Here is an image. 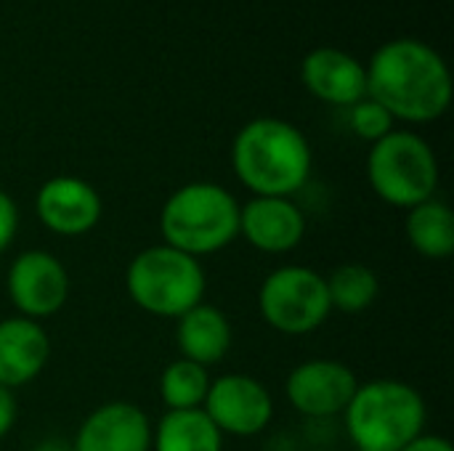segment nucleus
<instances>
[{
    "instance_id": "f257e3e1",
    "label": "nucleus",
    "mask_w": 454,
    "mask_h": 451,
    "mask_svg": "<svg viewBox=\"0 0 454 451\" xmlns=\"http://www.w3.org/2000/svg\"><path fill=\"white\" fill-rule=\"evenodd\" d=\"M367 69V96L388 109L394 120L431 122L452 101V77L431 45L399 37L380 45Z\"/></svg>"
},
{
    "instance_id": "f03ea898",
    "label": "nucleus",
    "mask_w": 454,
    "mask_h": 451,
    "mask_svg": "<svg viewBox=\"0 0 454 451\" xmlns=\"http://www.w3.org/2000/svg\"><path fill=\"white\" fill-rule=\"evenodd\" d=\"M237 181L255 197H293L311 175V146L306 136L277 117L247 122L231 144Z\"/></svg>"
},
{
    "instance_id": "7ed1b4c3",
    "label": "nucleus",
    "mask_w": 454,
    "mask_h": 451,
    "mask_svg": "<svg viewBox=\"0 0 454 451\" xmlns=\"http://www.w3.org/2000/svg\"><path fill=\"white\" fill-rule=\"evenodd\" d=\"M239 202L210 181H194L176 189L160 213L162 245L192 258L213 255L239 237Z\"/></svg>"
},
{
    "instance_id": "20e7f679",
    "label": "nucleus",
    "mask_w": 454,
    "mask_h": 451,
    "mask_svg": "<svg viewBox=\"0 0 454 451\" xmlns=\"http://www.w3.org/2000/svg\"><path fill=\"white\" fill-rule=\"evenodd\" d=\"M343 417L356 449L399 451L423 433L426 401L410 383L380 377L359 383Z\"/></svg>"
},
{
    "instance_id": "39448f33",
    "label": "nucleus",
    "mask_w": 454,
    "mask_h": 451,
    "mask_svg": "<svg viewBox=\"0 0 454 451\" xmlns=\"http://www.w3.org/2000/svg\"><path fill=\"white\" fill-rule=\"evenodd\" d=\"M205 268L197 258L154 245L141 250L125 268L128 298L146 314L178 319L205 298Z\"/></svg>"
},
{
    "instance_id": "423d86ee",
    "label": "nucleus",
    "mask_w": 454,
    "mask_h": 451,
    "mask_svg": "<svg viewBox=\"0 0 454 451\" xmlns=\"http://www.w3.org/2000/svg\"><path fill=\"white\" fill-rule=\"evenodd\" d=\"M367 181L386 205L412 210L436 197L439 162L418 133L391 130L370 149Z\"/></svg>"
},
{
    "instance_id": "0eeeda50",
    "label": "nucleus",
    "mask_w": 454,
    "mask_h": 451,
    "mask_svg": "<svg viewBox=\"0 0 454 451\" xmlns=\"http://www.w3.org/2000/svg\"><path fill=\"white\" fill-rule=\"evenodd\" d=\"M258 311L263 322L282 335H309L333 314L327 282L309 266H282L263 279Z\"/></svg>"
},
{
    "instance_id": "6e6552de",
    "label": "nucleus",
    "mask_w": 454,
    "mask_h": 451,
    "mask_svg": "<svg viewBox=\"0 0 454 451\" xmlns=\"http://www.w3.org/2000/svg\"><path fill=\"white\" fill-rule=\"evenodd\" d=\"M202 412L221 436L250 439L269 428L274 417V399L261 380L231 372L210 380Z\"/></svg>"
},
{
    "instance_id": "1a4fd4ad",
    "label": "nucleus",
    "mask_w": 454,
    "mask_h": 451,
    "mask_svg": "<svg viewBox=\"0 0 454 451\" xmlns=\"http://www.w3.org/2000/svg\"><path fill=\"white\" fill-rule=\"evenodd\" d=\"M5 287L19 316L37 322L64 308L69 298V274L53 253L27 250L13 258Z\"/></svg>"
},
{
    "instance_id": "9d476101",
    "label": "nucleus",
    "mask_w": 454,
    "mask_h": 451,
    "mask_svg": "<svg viewBox=\"0 0 454 451\" xmlns=\"http://www.w3.org/2000/svg\"><path fill=\"white\" fill-rule=\"evenodd\" d=\"M359 388L348 364L335 359H311L298 364L285 383L290 407L298 415L322 420L343 415Z\"/></svg>"
},
{
    "instance_id": "9b49d317",
    "label": "nucleus",
    "mask_w": 454,
    "mask_h": 451,
    "mask_svg": "<svg viewBox=\"0 0 454 451\" xmlns=\"http://www.w3.org/2000/svg\"><path fill=\"white\" fill-rule=\"evenodd\" d=\"M40 223L59 237H82L101 221V194L77 175H53L35 197Z\"/></svg>"
},
{
    "instance_id": "f8f14e48",
    "label": "nucleus",
    "mask_w": 454,
    "mask_h": 451,
    "mask_svg": "<svg viewBox=\"0 0 454 451\" xmlns=\"http://www.w3.org/2000/svg\"><path fill=\"white\" fill-rule=\"evenodd\" d=\"M239 237L261 253L285 255L306 237V215L287 197H253L239 207Z\"/></svg>"
},
{
    "instance_id": "ddd939ff",
    "label": "nucleus",
    "mask_w": 454,
    "mask_h": 451,
    "mask_svg": "<svg viewBox=\"0 0 454 451\" xmlns=\"http://www.w3.org/2000/svg\"><path fill=\"white\" fill-rule=\"evenodd\" d=\"M152 423L130 401H109L93 409L74 436V451H152Z\"/></svg>"
},
{
    "instance_id": "4468645a",
    "label": "nucleus",
    "mask_w": 454,
    "mask_h": 451,
    "mask_svg": "<svg viewBox=\"0 0 454 451\" xmlns=\"http://www.w3.org/2000/svg\"><path fill=\"white\" fill-rule=\"evenodd\" d=\"M303 85L325 104L354 106L367 96V69L340 48H314L301 64Z\"/></svg>"
},
{
    "instance_id": "2eb2a0df",
    "label": "nucleus",
    "mask_w": 454,
    "mask_h": 451,
    "mask_svg": "<svg viewBox=\"0 0 454 451\" xmlns=\"http://www.w3.org/2000/svg\"><path fill=\"white\" fill-rule=\"evenodd\" d=\"M51 359V338L40 322L11 316L0 322V385H29Z\"/></svg>"
},
{
    "instance_id": "dca6fc26",
    "label": "nucleus",
    "mask_w": 454,
    "mask_h": 451,
    "mask_svg": "<svg viewBox=\"0 0 454 451\" xmlns=\"http://www.w3.org/2000/svg\"><path fill=\"white\" fill-rule=\"evenodd\" d=\"M231 340L234 335L226 314L205 300L176 319V343L181 359H189L205 369L226 359Z\"/></svg>"
},
{
    "instance_id": "f3484780",
    "label": "nucleus",
    "mask_w": 454,
    "mask_h": 451,
    "mask_svg": "<svg viewBox=\"0 0 454 451\" xmlns=\"http://www.w3.org/2000/svg\"><path fill=\"white\" fill-rule=\"evenodd\" d=\"M404 234L412 250L428 260H447L454 253V215L442 199H428L407 210Z\"/></svg>"
},
{
    "instance_id": "a211bd4d",
    "label": "nucleus",
    "mask_w": 454,
    "mask_h": 451,
    "mask_svg": "<svg viewBox=\"0 0 454 451\" xmlns=\"http://www.w3.org/2000/svg\"><path fill=\"white\" fill-rule=\"evenodd\" d=\"M154 451H223L221 431L202 409L168 412L157 431H152Z\"/></svg>"
},
{
    "instance_id": "6ab92c4d",
    "label": "nucleus",
    "mask_w": 454,
    "mask_h": 451,
    "mask_svg": "<svg viewBox=\"0 0 454 451\" xmlns=\"http://www.w3.org/2000/svg\"><path fill=\"white\" fill-rule=\"evenodd\" d=\"M325 282L333 311L343 314H362L380 295V279L364 263H343L330 276H325Z\"/></svg>"
},
{
    "instance_id": "aec40b11",
    "label": "nucleus",
    "mask_w": 454,
    "mask_h": 451,
    "mask_svg": "<svg viewBox=\"0 0 454 451\" xmlns=\"http://www.w3.org/2000/svg\"><path fill=\"white\" fill-rule=\"evenodd\" d=\"M207 388H210L207 369L189 359L170 362L160 375V399L168 407V412L202 409Z\"/></svg>"
},
{
    "instance_id": "412c9836",
    "label": "nucleus",
    "mask_w": 454,
    "mask_h": 451,
    "mask_svg": "<svg viewBox=\"0 0 454 451\" xmlns=\"http://www.w3.org/2000/svg\"><path fill=\"white\" fill-rule=\"evenodd\" d=\"M351 114H348V122H351V130L364 138V141H380L386 138L391 130H394V117L388 114L386 106H380L375 98L364 96L362 101H356L354 106H348Z\"/></svg>"
},
{
    "instance_id": "4be33fe9",
    "label": "nucleus",
    "mask_w": 454,
    "mask_h": 451,
    "mask_svg": "<svg viewBox=\"0 0 454 451\" xmlns=\"http://www.w3.org/2000/svg\"><path fill=\"white\" fill-rule=\"evenodd\" d=\"M16 229H19V207L11 199V194L0 189V255L11 247Z\"/></svg>"
},
{
    "instance_id": "5701e85b",
    "label": "nucleus",
    "mask_w": 454,
    "mask_h": 451,
    "mask_svg": "<svg viewBox=\"0 0 454 451\" xmlns=\"http://www.w3.org/2000/svg\"><path fill=\"white\" fill-rule=\"evenodd\" d=\"M16 423V399H13V391L3 388L0 385V439H5L11 433Z\"/></svg>"
},
{
    "instance_id": "b1692460",
    "label": "nucleus",
    "mask_w": 454,
    "mask_h": 451,
    "mask_svg": "<svg viewBox=\"0 0 454 451\" xmlns=\"http://www.w3.org/2000/svg\"><path fill=\"white\" fill-rule=\"evenodd\" d=\"M399 451H454L452 444L444 439V436H428V433H420L418 439H412L404 449Z\"/></svg>"
},
{
    "instance_id": "393cba45",
    "label": "nucleus",
    "mask_w": 454,
    "mask_h": 451,
    "mask_svg": "<svg viewBox=\"0 0 454 451\" xmlns=\"http://www.w3.org/2000/svg\"><path fill=\"white\" fill-rule=\"evenodd\" d=\"M356 451H367V449H356Z\"/></svg>"
}]
</instances>
